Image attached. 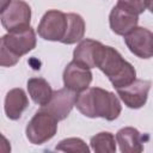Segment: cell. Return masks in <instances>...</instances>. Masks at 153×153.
<instances>
[{
	"instance_id": "ffe728a7",
	"label": "cell",
	"mask_w": 153,
	"mask_h": 153,
	"mask_svg": "<svg viewBox=\"0 0 153 153\" xmlns=\"http://www.w3.org/2000/svg\"><path fill=\"white\" fill-rule=\"evenodd\" d=\"M18 61H19L18 57L13 56L5 47L0 45V65H1L2 67H11V66H14Z\"/></svg>"
},
{
	"instance_id": "d6986e66",
	"label": "cell",
	"mask_w": 153,
	"mask_h": 153,
	"mask_svg": "<svg viewBox=\"0 0 153 153\" xmlns=\"http://www.w3.org/2000/svg\"><path fill=\"white\" fill-rule=\"evenodd\" d=\"M117 6L133 14L139 16L146 8V0H118Z\"/></svg>"
},
{
	"instance_id": "7a4b0ae2",
	"label": "cell",
	"mask_w": 153,
	"mask_h": 153,
	"mask_svg": "<svg viewBox=\"0 0 153 153\" xmlns=\"http://www.w3.org/2000/svg\"><path fill=\"white\" fill-rule=\"evenodd\" d=\"M96 67H98L109 78L116 90L128 86L136 79L135 68L112 47L104 44L100 45Z\"/></svg>"
},
{
	"instance_id": "8992f818",
	"label": "cell",
	"mask_w": 153,
	"mask_h": 153,
	"mask_svg": "<svg viewBox=\"0 0 153 153\" xmlns=\"http://www.w3.org/2000/svg\"><path fill=\"white\" fill-rule=\"evenodd\" d=\"M0 45L5 47L13 56L20 59L22 55L27 54L36 47V33L30 26L17 32H8L1 37Z\"/></svg>"
},
{
	"instance_id": "52a82bcc",
	"label": "cell",
	"mask_w": 153,
	"mask_h": 153,
	"mask_svg": "<svg viewBox=\"0 0 153 153\" xmlns=\"http://www.w3.org/2000/svg\"><path fill=\"white\" fill-rule=\"evenodd\" d=\"M75 100H76L75 92L65 87L54 91L49 103L43 105L41 109L53 115L57 121H62L72 111L73 106L75 105Z\"/></svg>"
},
{
	"instance_id": "5b68a950",
	"label": "cell",
	"mask_w": 153,
	"mask_h": 153,
	"mask_svg": "<svg viewBox=\"0 0 153 153\" xmlns=\"http://www.w3.org/2000/svg\"><path fill=\"white\" fill-rule=\"evenodd\" d=\"M67 14L57 10L48 11L38 24V35L47 41H60L67 30Z\"/></svg>"
},
{
	"instance_id": "5bb4252c",
	"label": "cell",
	"mask_w": 153,
	"mask_h": 153,
	"mask_svg": "<svg viewBox=\"0 0 153 153\" xmlns=\"http://www.w3.org/2000/svg\"><path fill=\"white\" fill-rule=\"evenodd\" d=\"M29 99L24 90L13 88L11 90L5 98V112L10 120H18L23 111L27 108Z\"/></svg>"
},
{
	"instance_id": "e0dca14e",
	"label": "cell",
	"mask_w": 153,
	"mask_h": 153,
	"mask_svg": "<svg viewBox=\"0 0 153 153\" xmlns=\"http://www.w3.org/2000/svg\"><path fill=\"white\" fill-rule=\"evenodd\" d=\"M90 143L96 153H114L116 151L115 137L109 131H102L92 136Z\"/></svg>"
},
{
	"instance_id": "30bf717a",
	"label": "cell",
	"mask_w": 153,
	"mask_h": 153,
	"mask_svg": "<svg viewBox=\"0 0 153 153\" xmlns=\"http://www.w3.org/2000/svg\"><path fill=\"white\" fill-rule=\"evenodd\" d=\"M92 81V73L90 69L84 68L72 61L67 65L63 71V84L65 87L74 91V92H82L88 88Z\"/></svg>"
},
{
	"instance_id": "8fae6325",
	"label": "cell",
	"mask_w": 153,
	"mask_h": 153,
	"mask_svg": "<svg viewBox=\"0 0 153 153\" xmlns=\"http://www.w3.org/2000/svg\"><path fill=\"white\" fill-rule=\"evenodd\" d=\"M102 43L90 38L82 39L73 53V61L79 66L91 69L97 65V55Z\"/></svg>"
},
{
	"instance_id": "9c48e42d",
	"label": "cell",
	"mask_w": 153,
	"mask_h": 153,
	"mask_svg": "<svg viewBox=\"0 0 153 153\" xmlns=\"http://www.w3.org/2000/svg\"><path fill=\"white\" fill-rule=\"evenodd\" d=\"M151 88V81L135 79L126 87L117 88V93L122 102L130 109H139L147 102L148 91Z\"/></svg>"
},
{
	"instance_id": "44dd1931",
	"label": "cell",
	"mask_w": 153,
	"mask_h": 153,
	"mask_svg": "<svg viewBox=\"0 0 153 153\" xmlns=\"http://www.w3.org/2000/svg\"><path fill=\"white\" fill-rule=\"evenodd\" d=\"M146 7L153 13V0H146Z\"/></svg>"
},
{
	"instance_id": "6da1fadb",
	"label": "cell",
	"mask_w": 153,
	"mask_h": 153,
	"mask_svg": "<svg viewBox=\"0 0 153 153\" xmlns=\"http://www.w3.org/2000/svg\"><path fill=\"white\" fill-rule=\"evenodd\" d=\"M75 106L87 117H102L108 121L116 120L122 110L118 98L100 87H90L76 94Z\"/></svg>"
},
{
	"instance_id": "ba28073f",
	"label": "cell",
	"mask_w": 153,
	"mask_h": 153,
	"mask_svg": "<svg viewBox=\"0 0 153 153\" xmlns=\"http://www.w3.org/2000/svg\"><path fill=\"white\" fill-rule=\"evenodd\" d=\"M124 42L137 57L149 59L153 56V32L148 29L136 26L124 36Z\"/></svg>"
},
{
	"instance_id": "7c38bea8",
	"label": "cell",
	"mask_w": 153,
	"mask_h": 153,
	"mask_svg": "<svg viewBox=\"0 0 153 153\" xmlns=\"http://www.w3.org/2000/svg\"><path fill=\"white\" fill-rule=\"evenodd\" d=\"M137 22H139V16L123 10L117 5L111 10L109 16V23L111 30L116 35H121V36H126L133 29H135Z\"/></svg>"
},
{
	"instance_id": "9a60e30c",
	"label": "cell",
	"mask_w": 153,
	"mask_h": 153,
	"mask_svg": "<svg viewBox=\"0 0 153 153\" xmlns=\"http://www.w3.org/2000/svg\"><path fill=\"white\" fill-rule=\"evenodd\" d=\"M27 91L32 100L43 106L49 103L53 96V90L48 81L43 78H31L27 81Z\"/></svg>"
},
{
	"instance_id": "2e32d148",
	"label": "cell",
	"mask_w": 153,
	"mask_h": 153,
	"mask_svg": "<svg viewBox=\"0 0 153 153\" xmlns=\"http://www.w3.org/2000/svg\"><path fill=\"white\" fill-rule=\"evenodd\" d=\"M67 30L65 37L61 39L65 44H73L80 41L85 33V22L81 16L76 13H68L67 14Z\"/></svg>"
},
{
	"instance_id": "ac0fdd59",
	"label": "cell",
	"mask_w": 153,
	"mask_h": 153,
	"mask_svg": "<svg viewBox=\"0 0 153 153\" xmlns=\"http://www.w3.org/2000/svg\"><path fill=\"white\" fill-rule=\"evenodd\" d=\"M56 151H62V152H72V153H88L90 148L86 146V143L79 139V137H69L62 140L57 146Z\"/></svg>"
},
{
	"instance_id": "3957f363",
	"label": "cell",
	"mask_w": 153,
	"mask_h": 153,
	"mask_svg": "<svg viewBox=\"0 0 153 153\" xmlns=\"http://www.w3.org/2000/svg\"><path fill=\"white\" fill-rule=\"evenodd\" d=\"M57 130V120L44 110H39L26 126V137L33 145H42L50 140Z\"/></svg>"
},
{
	"instance_id": "4fadbf2b",
	"label": "cell",
	"mask_w": 153,
	"mask_h": 153,
	"mask_svg": "<svg viewBox=\"0 0 153 153\" xmlns=\"http://www.w3.org/2000/svg\"><path fill=\"white\" fill-rule=\"evenodd\" d=\"M117 143L123 153H140L143 151V137L140 131L133 127H126L116 134Z\"/></svg>"
},
{
	"instance_id": "277c9868",
	"label": "cell",
	"mask_w": 153,
	"mask_h": 153,
	"mask_svg": "<svg viewBox=\"0 0 153 153\" xmlns=\"http://www.w3.org/2000/svg\"><path fill=\"white\" fill-rule=\"evenodd\" d=\"M31 8L23 0H13L1 11V24L8 32H17L30 27Z\"/></svg>"
}]
</instances>
